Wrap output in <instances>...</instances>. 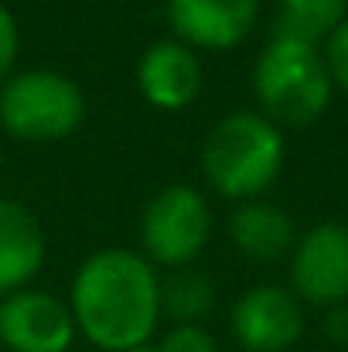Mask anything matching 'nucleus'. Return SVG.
I'll return each instance as SVG.
<instances>
[{
	"label": "nucleus",
	"instance_id": "nucleus-1",
	"mask_svg": "<svg viewBox=\"0 0 348 352\" xmlns=\"http://www.w3.org/2000/svg\"><path fill=\"white\" fill-rule=\"evenodd\" d=\"M76 329L103 352L147 346L161 322V280L133 250H96L72 280Z\"/></svg>",
	"mask_w": 348,
	"mask_h": 352
},
{
	"label": "nucleus",
	"instance_id": "nucleus-2",
	"mask_svg": "<svg viewBox=\"0 0 348 352\" xmlns=\"http://www.w3.org/2000/svg\"><path fill=\"white\" fill-rule=\"evenodd\" d=\"M253 89L263 107V117L277 126H308L332 107V76L325 55L297 38L273 34L253 69Z\"/></svg>",
	"mask_w": 348,
	"mask_h": 352
},
{
	"label": "nucleus",
	"instance_id": "nucleus-3",
	"mask_svg": "<svg viewBox=\"0 0 348 352\" xmlns=\"http://www.w3.org/2000/svg\"><path fill=\"white\" fill-rule=\"evenodd\" d=\"M202 168L219 195L253 199L266 192L283 168V133L263 113H229L205 137Z\"/></svg>",
	"mask_w": 348,
	"mask_h": 352
},
{
	"label": "nucleus",
	"instance_id": "nucleus-4",
	"mask_svg": "<svg viewBox=\"0 0 348 352\" xmlns=\"http://www.w3.org/2000/svg\"><path fill=\"white\" fill-rule=\"evenodd\" d=\"M82 89L62 72L27 69L0 86V123L21 140H62L82 123Z\"/></svg>",
	"mask_w": 348,
	"mask_h": 352
},
{
	"label": "nucleus",
	"instance_id": "nucleus-5",
	"mask_svg": "<svg viewBox=\"0 0 348 352\" xmlns=\"http://www.w3.org/2000/svg\"><path fill=\"white\" fill-rule=\"evenodd\" d=\"M212 236V209L192 185H171L157 192L140 223L143 250L154 263L185 270Z\"/></svg>",
	"mask_w": 348,
	"mask_h": 352
},
{
	"label": "nucleus",
	"instance_id": "nucleus-6",
	"mask_svg": "<svg viewBox=\"0 0 348 352\" xmlns=\"http://www.w3.org/2000/svg\"><path fill=\"white\" fill-rule=\"evenodd\" d=\"M294 294L318 308L348 305V226L318 223L294 243L290 253Z\"/></svg>",
	"mask_w": 348,
	"mask_h": 352
},
{
	"label": "nucleus",
	"instance_id": "nucleus-7",
	"mask_svg": "<svg viewBox=\"0 0 348 352\" xmlns=\"http://www.w3.org/2000/svg\"><path fill=\"white\" fill-rule=\"evenodd\" d=\"M304 301L277 284L246 291L232 308V336L246 352H287L304 336Z\"/></svg>",
	"mask_w": 348,
	"mask_h": 352
},
{
	"label": "nucleus",
	"instance_id": "nucleus-8",
	"mask_svg": "<svg viewBox=\"0 0 348 352\" xmlns=\"http://www.w3.org/2000/svg\"><path fill=\"white\" fill-rule=\"evenodd\" d=\"M79 329L72 308L45 291H14L0 301V342L10 352H69Z\"/></svg>",
	"mask_w": 348,
	"mask_h": 352
},
{
	"label": "nucleus",
	"instance_id": "nucleus-9",
	"mask_svg": "<svg viewBox=\"0 0 348 352\" xmlns=\"http://www.w3.org/2000/svg\"><path fill=\"white\" fill-rule=\"evenodd\" d=\"M259 0H167V21L188 48L226 52L256 24Z\"/></svg>",
	"mask_w": 348,
	"mask_h": 352
},
{
	"label": "nucleus",
	"instance_id": "nucleus-10",
	"mask_svg": "<svg viewBox=\"0 0 348 352\" xmlns=\"http://www.w3.org/2000/svg\"><path fill=\"white\" fill-rule=\"evenodd\" d=\"M137 86L157 110H185L202 93V62L185 41H154L137 62Z\"/></svg>",
	"mask_w": 348,
	"mask_h": 352
},
{
	"label": "nucleus",
	"instance_id": "nucleus-11",
	"mask_svg": "<svg viewBox=\"0 0 348 352\" xmlns=\"http://www.w3.org/2000/svg\"><path fill=\"white\" fill-rule=\"evenodd\" d=\"M45 263V233L38 219L10 202L0 199V294L24 291V284L41 270Z\"/></svg>",
	"mask_w": 348,
	"mask_h": 352
},
{
	"label": "nucleus",
	"instance_id": "nucleus-12",
	"mask_svg": "<svg viewBox=\"0 0 348 352\" xmlns=\"http://www.w3.org/2000/svg\"><path fill=\"white\" fill-rule=\"evenodd\" d=\"M229 236L249 260H280L294 253V223L283 209L266 202H242L229 219Z\"/></svg>",
	"mask_w": 348,
	"mask_h": 352
},
{
	"label": "nucleus",
	"instance_id": "nucleus-13",
	"mask_svg": "<svg viewBox=\"0 0 348 352\" xmlns=\"http://www.w3.org/2000/svg\"><path fill=\"white\" fill-rule=\"evenodd\" d=\"M345 17L348 0H280L273 34L297 38V41H308L318 48L321 41H328L342 28Z\"/></svg>",
	"mask_w": 348,
	"mask_h": 352
},
{
	"label": "nucleus",
	"instance_id": "nucleus-14",
	"mask_svg": "<svg viewBox=\"0 0 348 352\" xmlns=\"http://www.w3.org/2000/svg\"><path fill=\"white\" fill-rule=\"evenodd\" d=\"M212 301L216 291L198 270H178L167 284H161V311L178 318V325H198L212 311Z\"/></svg>",
	"mask_w": 348,
	"mask_h": 352
},
{
	"label": "nucleus",
	"instance_id": "nucleus-15",
	"mask_svg": "<svg viewBox=\"0 0 348 352\" xmlns=\"http://www.w3.org/2000/svg\"><path fill=\"white\" fill-rule=\"evenodd\" d=\"M157 352H219V346L212 332L202 325H174L157 346Z\"/></svg>",
	"mask_w": 348,
	"mask_h": 352
},
{
	"label": "nucleus",
	"instance_id": "nucleus-16",
	"mask_svg": "<svg viewBox=\"0 0 348 352\" xmlns=\"http://www.w3.org/2000/svg\"><path fill=\"white\" fill-rule=\"evenodd\" d=\"M325 65H328L332 86L348 96V17L342 21V28L325 41Z\"/></svg>",
	"mask_w": 348,
	"mask_h": 352
},
{
	"label": "nucleus",
	"instance_id": "nucleus-17",
	"mask_svg": "<svg viewBox=\"0 0 348 352\" xmlns=\"http://www.w3.org/2000/svg\"><path fill=\"white\" fill-rule=\"evenodd\" d=\"M14 58H17V21H14V14L0 3V82L7 79Z\"/></svg>",
	"mask_w": 348,
	"mask_h": 352
},
{
	"label": "nucleus",
	"instance_id": "nucleus-18",
	"mask_svg": "<svg viewBox=\"0 0 348 352\" xmlns=\"http://www.w3.org/2000/svg\"><path fill=\"white\" fill-rule=\"evenodd\" d=\"M325 336L338 346H348V305H338V308H328L325 315Z\"/></svg>",
	"mask_w": 348,
	"mask_h": 352
},
{
	"label": "nucleus",
	"instance_id": "nucleus-19",
	"mask_svg": "<svg viewBox=\"0 0 348 352\" xmlns=\"http://www.w3.org/2000/svg\"><path fill=\"white\" fill-rule=\"evenodd\" d=\"M126 352H157L154 346H140V349H126Z\"/></svg>",
	"mask_w": 348,
	"mask_h": 352
}]
</instances>
